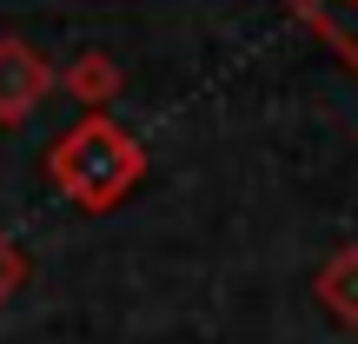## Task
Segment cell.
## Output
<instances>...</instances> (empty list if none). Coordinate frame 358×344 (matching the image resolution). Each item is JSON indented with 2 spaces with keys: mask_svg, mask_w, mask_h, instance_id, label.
<instances>
[{
  "mask_svg": "<svg viewBox=\"0 0 358 344\" xmlns=\"http://www.w3.org/2000/svg\"><path fill=\"white\" fill-rule=\"evenodd\" d=\"M312 13H319V27L325 33H338L345 40V53L358 60V0H306Z\"/></svg>",
  "mask_w": 358,
  "mask_h": 344,
  "instance_id": "obj_1",
  "label": "cell"
}]
</instances>
